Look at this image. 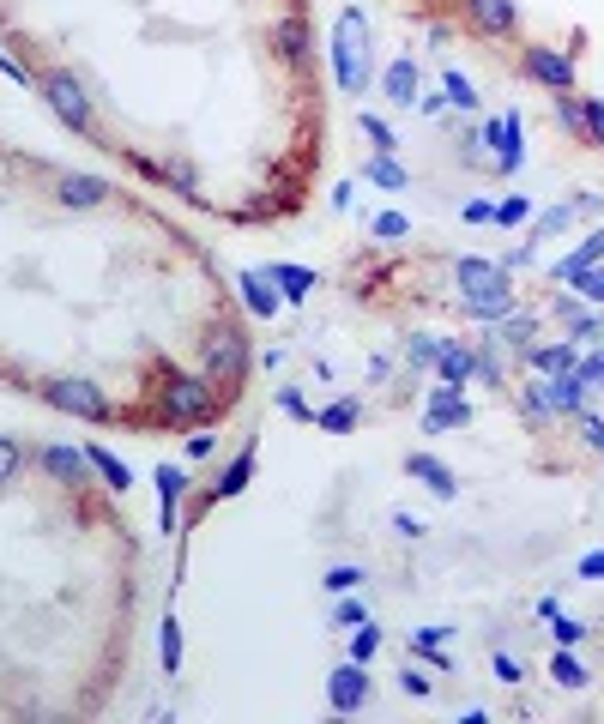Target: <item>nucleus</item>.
I'll list each match as a JSON object with an SVG mask.
<instances>
[{"instance_id": "obj_1", "label": "nucleus", "mask_w": 604, "mask_h": 724, "mask_svg": "<svg viewBox=\"0 0 604 724\" xmlns=\"http://www.w3.org/2000/svg\"><path fill=\"white\" fill-rule=\"evenodd\" d=\"M158 393H164L158 423H170V429H200V423H212V417L230 405V387H212L206 369H200V375H170Z\"/></svg>"}, {"instance_id": "obj_2", "label": "nucleus", "mask_w": 604, "mask_h": 724, "mask_svg": "<svg viewBox=\"0 0 604 724\" xmlns=\"http://www.w3.org/2000/svg\"><path fill=\"white\" fill-rule=\"evenodd\" d=\"M200 369L212 375V381H242V369H248V338L236 332V326H224V332H212L206 338V350H200Z\"/></svg>"}, {"instance_id": "obj_3", "label": "nucleus", "mask_w": 604, "mask_h": 724, "mask_svg": "<svg viewBox=\"0 0 604 724\" xmlns=\"http://www.w3.org/2000/svg\"><path fill=\"white\" fill-rule=\"evenodd\" d=\"M49 405L73 411V417H85V423H109V417H115L109 393H97L91 381H55V387H49Z\"/></svg>"}, {"instance_id": "obj_4", "label": "nucleus", "mask_w": 604, "mask_h": 724, "mask_svg": "<svg viewBox=\"0 0 604 724\" xmlns=\"http://www.w3.org/2000/svg\"><path fill=\"white\" fill-rule=\"evenodd\" d=\"M339 79H345V91H363V79H369V49H363V19L357 13L339 25Z\"/></svg>"}, {"instance_id": "obj_5", "label": "nucleus", "mask_w": 604, "mask_h": 724, "mask_svg": "<svg viewBox=\"0 0 604 724\" xmlns=\"http://www.w3.org/2000/svg\"><path fill=\"white\" fill-rule=\"evenodd\" d=\"M43 97H49V109H55L73 133H91V109H85V97H79V85H73V79H49V85H43Z\"/></svg>"}, {"instance_id": "obj_6", "label": "nucleus", "mask_w": 604, "mask_h": 724, "mask_svg": "<svg viewBox=\"0 0 604 724\" xmlns=\"http://www.w3.org/2000/svg\"><path fill=\"white\" fill-rule=\"evenodd\" d=\"M327 700H333V712H357V706L369 700V676H363V664H357V658L333 670V682H327Z\"/></svg>"}, {"instance_id": "obj_7", "label": "nucleus", "mask_w": 604, "mask_h": 724, "mask_svg": "<svg viewBox=\"0 0 604 724\" xmlns=\"http://www.w3.org/2000/svg\"><path fill=\"white\" fill-rule=\"evenodd\" d=\"M484 37H514V0H460Z\"/></svg>"}, {"instance_id": "obj_8", "label": "nucleus", "mask_w": 604, "mask_h": 724, "mask_svg": "<svg viewBox=\"0 0 604 724\" xmlns=\"http://www.w3.org/2000/svg\"><path fill=\"white\" fill-rule=\"evenodd\" d=\"M526 73H532V79H544V85H556V91H568V85H574V61H568V55H556V49H526Z\"/></svg>"}, {"instance_id": "obj_9", "label": "nucleus", "mask_w": 604, "mask_h": 724, "mask_svg": "<svg viewBox=\"0 0 604 724\" xmlns=\"http://www.w3.org/2000/svg\"><path fill=\"white\" fill-rule=\"evenodd\" d=\"M490 145H496V169L514 175V169H520V115L490 121Z\"/></svg>"}, {"instance_id": "obj_10", "label": "nucleus", "mask_w": 604, "mask_h": 724, "mask_svg": "<svg viewBox=\"0 0 604 724\" xmlns=\"http://www.w3.org/2000/svg\"><path fill=\"white\" fill-rule=\"evenodd\" d=\"M435 369H441V387H447V393H460L466 375H472V350H466V344H441V350H435Z\"/></svg>"}, {"instance_id": "obj_11", "label": "nucleus", "mask_w": 604, "mask_h": 724, "mask_svg": "<svg viewBox=\"0 0 604 724\" xmlns=\"http://www.w3.org/2000/svg\"><path fill=\"white\" fill-rule=\"evenodd\" d=\"M272 43H278L284 61H309V19H296V13L278 19V25H272Z\"/></svg>"}, {"instance_id": "obj_12", "label": "nucleus", "mask_w": 604, "mask_h": 724, "mask_svg": "<svg viewBox=\"0 0 604 724\" xmlns=\"http://www.w3.org/2000/svg\"><path fill=\"white\" fill-rule=\"evenodd\" d=\"M103 194H109V188H103L97 175H61V200H67V206H79V212L103 206Z\"/></svg>"}, {"instance_id": "obj_13", "label": "nucleus", "mask_w": 604, "mask_h": 724, "mask_svg": "<svg viewBox=\"0 0 604 724\" xmlns=\"http://www.w3.org/2000/svg\"><path fill=\"white\" fill-rule=\"evenodd\" d=\"M43 465L67 483H85L91 477V453H73V447H43Z\"/></svg>"}, {"instance_id": "obj_14", "label": "nucleus", "mask_w": 604, "mask_h": 724, "mask_svg": "<svg viewBox=\"0 0 604 724\" xmlns=\"http://www.w3.org/2000/svg\"><path fill=\"white\" fill-rule=\"evenodd\" d=\"M248 477H254V447H248V453H242V459H236V465L218 477V489H212V495H200V501H194V513H200V507H212V501H224V495H236Z\"/></svg>"}, {"instance_id": "obj_15", "label": "nucleus", "mask_w": 604, "mask_h": 724, "mask_svg": "<svg viewBox=\"0 0 604 724\" xmlns=\"http://www.w3.org/2000/svg\"><path fill=\"white\" fill-rule=\"evenodd\" d=\"M405 471H411V477H423L435 495H453V471H447V465H435L429 453H411V459H405Z\"/></svg>"}, {"instance_id": "obj_16", "label": "nucleus", "mask_w": 604, "mask_h": 724, "mask_svg": "<svg viewBox=\"0 0 604 724\" xmlns=\"http://www.w3.org/2000/svg\"><path fill=\"white\" fill-rule=\"evenodd\" d=\"M526 362H532V369H544V375H562V369H574L568 344H526Z\"/></svg>"}, {"instance_id": "obj_17", "label": "nucleus", "mask_w": 604, "mask_h": 724, "mask_svg": "<svg viewBox=\"0 0 604 724\" xmlns=\"http://www.w3.org/2000/svg\"><path fill=\"white\" fill-rule=\"evenodd\" d=\"M592 260H604V230H598V236H586V242H580V248L556 266V278H574V272H586Z\"/></svg>"}, {"instance_id": "obj_18", "label": "nucleus", "mask_w": 604, "mask_h": 724, "mask_svg": "<svg viewBox=\"0 0 604 724\" xmlns=\"http://www.w3.org/2000/svg\"><path fill=\"white\" fill-rule=\"evenodd\" d=\"M266 278H272V284H284V296H290V302H302V296L315 290V272H296V266H266Z\"/></svg>"}, {"instance_id": "obj_19", "label": "nucleus", "mask_w": 604, "mask_h": 724, "mask_svg": "<svg viewBox=\"0 0 604 724\" xmlns=\"http://www.w3.org/2000/svg\"><path fill=\"white\" fill-rule=\"evenodd\" d=\"M158 495H164V531H176V501H182V471L176 465L158 471Z\"/></svg>"}, {"instance_id": "obj_20", "label": "nucleus", "mask_w": 604, "mask_h": 724, "mask_svg": "<svg viewBox=\"0 0 604 724\" xmlns=\"http://www.w3.org/2000/svg\"><path fill=\"white\" fill-rule=\"evenodd\" d=\"M387 97H393V103H411V97H417V67H411V61L387 67Z\"/></svg>"}, {"instance_id": "obj_21", "label": "nucleus", "mask_w": 604, "mask_h": 724, "mask_svg": "<svg viewBox=\"0 0 604 724\" xmlns=\"http://www.w3.org/2000/svg\"><path fill=\"white\" fill-rule=\"evenodd\" d=\"M242 290H248V308H254L260 320L278 308V302H272V290H266V272H248V278H242Z\"/></svg>"}, {"instance_id": "obj_22", "label": "nucleus", "mask_w": 604, "mask_h": 724, "mask_svg": "<svg viewBox=\"0 0 604 724\" xmlns=\"http://www.w3.org/2000/svg\"><path fill=\"white\" fill-rule=\"evenodd\" d=\"M85 453H91V465H97V471L109 477V489H127V465H121V459H115L109 447H85Z\"/></svg>"}, {"instance_id": "obj_23", "label": "nucleus", "mask_w": 604, "mask_h": 724, "mask_svg": "<svg viewBox=\"0 0 604 724\" xmlns=\"http://www.w3.org/2000/svg\"><path fill=\"white\" fill-rule=\"evenodd\" d=\"M550 676H556L562 688H580V682H586V670H580V658H568V652H556V658H550Z\"/></svg>"}, {"instance_id": "obj_24", "label": "nucleus", "mask_w": 604, "mask_h": 724, "mask_svg": "<svg viewBox=\"0 0 604 724\" xmlns=\"http://www.w3.org/2000/svg\"><path fill=\"white\" fill-rule=\"evenodd\" d=\"M580 127L604 145V97H580Z\"/></svg>"}, {"instance_id": "obj_25", "label": "nucleus", "mask_w": 604, "mask_h": 724, "mask_svg": "<svg viewBox=\"0 0 604 724\" xmlns=\"http://www.w3.org/2000/svg\"><path fill=\"white\" fill-rule=\"evenodd\" d=\"M369 181H381V188H405V169H399V163H393V157L381 151V157L369 163Z\"/></svg>"}, {"instance_id": "obj_26", "label": "nucleus", "mask_w": 604, "mask_h": 724, "mask_svg": "<svg viewBox=\"0 0 604 724\" xmlns=\"http://www.w3.org/2000/svg\"><path fill=\"white\" fill-rule=\"evenodd\" d=\"M532 326H538V320H532V314H520V320L496 326V338H508V344H520V350H526V344H532Z\"/></svg>"}, {"instance_id": "obj_27", "label": "nucleus", "mask_w": 604, "mask_h": 724, "mask_svg": "<svg viewBox=\"0 0 604 724\" xmlns=\"http://www.w3.org/2000/svg\"><path fill=\"white\" fill-rule=\"evenodd\" d=\"M19 465H25L19 441H0V483H13V477H19Z\"/></svg>"}, {"instance_id": "obj_28", "label": "nucleus", "mask_w": 604, "mask_h": 724, "mask_svg": "<svg viewBox=\"0 0 604 724\" xmlns=\"http://www.w3.org/2000/svg\"><path fill=\"white\" fill-rule=\"evenodd\" d=\"M321 423H327V429H351V423H357V405H351V399H339V405H327V411H321Z\"/></svg>"}, {"instance_id": "obj_29", "label": "nucleus", "mask_w": 604, "mask_h": 724, "mask_svg": "<svg viewBox=\"0 0 604 724\" xmlns=\"http://www.w3.org/2000/svg\"><path fill=\"white\" fill-rule=\"evenodd\" d=\"M357 586H363V568H357V562H351V568H333V574H327V592H357Z\"/></svg>"}, {"instance_id": "obj_30", "label": "nucleus", "mask_w": 604, "mask_h": 724, "mask_svg": "<svg viewBox=\"0 0 604 724\" xmlns=\"http://www.w3.org/2000/svg\"><path fill=\"white\" fill-rule=\"evenodd\" d=\"M574 375H580L586 387H598V381H604V350H592V356H580V362H574Z\"/></svg>"}, {"instance_id": "obj_31", "label": "nucleus", "mask_w": 604, "mask_h": 724, "mask_svg": "<svg viewBox=\"0 0 604 724\" xmlns=\"http://www.w3.org/2000/svg\"><path fill=\"white\" fill-rule=\"evenodd\" d=\"M375 646H381V634H375V628H357V640H351V658H357V664H369V658H375Z\"/></svg>"}, {"instance_id": "obj_32", "label": "nucleus", "mask_w": 604, "mask_h": 724, "mask_svg": "<svg viewBox=\"0 0 604 724\" xmlns=\"http://www.w3.org/2000/svg\"><path fill=\"white\" fill-rule=\"evenodd\" d=\"M182 664V634H176V622H164V670H176Z\"/></svg>"}, {"instance_id": "obj_33", "label": "nucleus", "mask_w": 604, "mask_h": 724, "mask_svg": "<svg viewBox=\"0 0 604 724\" xmlns=\"http://www.w3.org/2000/svg\"><path fill=\"white\" fill-rule=\"evenodd\" d=\"M574 284H580L586 302H604V272H574Z\"/></svg>"}, {"instance_id": "obj_34", "label": "nucleus", "mask_w": 604, "mask_h": 724, "mask_svg": "<svg viewBox=\"0 0 604 724\" xmlns=\"http://www.w3.org/2000/svg\"><path fill=\"white\" fill-rule=\"evenodd\" d=\"M580 634H586V622H574V616H556V640H562V646H574Z\"/></svg>"}, {"instance_id": "obj_35", "label": "nucleus", "mask_w": 604, "mask_h": 724, "mask_svg": "<svg viewBox=\"0 0 604 724\" xmlns=\"http://www.w3.org/2000/svg\"><path fill=\"white\" fill-rule=\"evenodd\" d=\"M580 441H586V447H604V423H598V417H580Z\"/></svg>"}, {"instance_id": "obj_36", "label": "nucleus", "mask_w": 604, "mask_h": 724, "mask_svg": "<svg viewBox=\"0 0 604 724\" xmlns=\"http://www.w3.org/2000/svg\"><path fill=\"white\" fill-rule=\"evenodd\" d=\"M526 218V200H508V206H496V224H520Z\"/></svg>"}, {"instance_id": "obj_37", "label": "nucleus", "mask_w": 604, "mask_h": 724, "mask_svg": "<svg viewBox=\"0 0 604 724\" xmlns=\"http://www.w3.org/2000/svg\"><path fill=\"white\" fill-rule=\"evenodd\" d=\"M369 616H363V604H339V628H363Z\"/></svg>"}, {"instance_id": "obj_38", "label": "nucleus", "mask_w": 604, "mask_h": 724, "mask_svg": "<svg viewBox=\"0 0 604 724\" xmlns=\"http://www.w3.org/2000/svg\"><path fill=\"white\" fill-rule=\"evenodd\" d=\"M278 405H284V411H290V417H302V423H309V417H315V411H309V405H302V399H296V393H278Z\"/></svg>"}, {"instance_id": "obj_39", "label": "nucleus", "mask_w": 604, "mask_h": 724, "mask_svg": "<svg viewBox=\"0 0 604 724\" xmlns=\"http://www.w3.org/2000/svg\"><path fill=\"white\" fill-rule=\"evenodd\" d=\"M466 218H472V224H490V218H496V206H490V200H472V206H466Z\"/></svg>"}, {"instance_id": "obj_40", "label": "nucleus", "mask_w": 604, "mask_h": 724, "mask_svg": "<svg viewBox=\"0 0 604 724\" xmlns=\"http://www.w3.org/2000/svg\"><path fill=\"white\" fill-rule=\"evenodd\" d=\"M375 236H405V218H393V212H387V218H375Z\"/></svg>"}, {"instance_id": "obj_41", "label": "nucleus", "mask_w": 604, "mask_h": 724, "mask_svg": "<svg viewBox=\"0 0 604 724\" xmlns=\"http://www.w3.org/2000/svg\"><path fill=\"white\" fill-rule=\"evenodd\" d=\"M212 447H218V441H212V435H194V441H188V459H206V453H212Z\"/></svg>"}, {"instance_id": "obj_42", "label": "nucleus", "mask_w": 604, "mask_h": 724, "mask_svg": "<svg viewBox=\"0 0 604 724\" xmlns=\"http://www.w3.org/2000/svg\"><path fill=\"white\" fill-rule=\"evenodd\" d=\"M496 676H502V682H520V664H514L508 652H502V658H496Z\"/></svg>"}, {"instance_id": "obj_43", "label": "nucleus", "mask_w": 604, "mask_h": 724, "mask_svg": "<svg viewBox=\"0 0 604 724\" xmlns=\"http://www.w3.org/2000/svg\"><path fill=\"white\" fill-rule=\"evenodd\" d=\"M580 574H586V580H598V574H604V550H598V556H586V562H580Z\"/></svg>"}]
</instances>
